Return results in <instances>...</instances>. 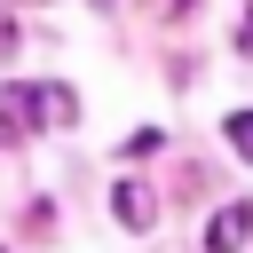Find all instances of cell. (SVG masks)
<instances>
[{
    "mask_svg": "<svg viewBox=\"0 0 253 253\" xmlns=\"http://www.w3.org/2000/svg\"><path fill=\"white\" fill-rule=\"evenodd\" d=\"M221 134H229V150H237V158H253V111H229V126H221Z\"/></svg>",
    "mask_w": 253,
    "mask_h": 253,
    "instance_id": "obj_3",
    "label": "cell"
},
{
    "mask_svg": "<svg viewBox=\"0 0 253 253\" xmlns=\"http://www.w3.org/2000/svg\"><path fill=\"white\" fill-rule=\"evenodd\" d=\"M111 213H119L126 229H150V221H158V206H150L142 182H119V190H111Z\"/></svg>",
    "mask_w": 253,
    "mask_h": 253,
    "instance_id": "obj_2",
    "label": "cell"
},
{
    "mask_svg": "<svg viewBox=\"0 0 253 253\" xmlns=\"http://www.w3.org/2000/svg\"><path fill=\"white\" fill-rule=\"evenodd\" d=\"M95 8H111V0H95Z\"/></svg>",
    "mask_w": 253,
    "mask_h": 253,
    "instance_id": "obj_4",
    "label": "cell"
},
{
    "mask_svg": "<svg viewBox=\"0 0 253 253\" xmlns=\"http://www.w3.org/2000/svg\"><path fill=\"white\" fill-rule=\"evenodd\" d=\"M245 237H253V206H221L213 229H206V253H237Z\"/></svg>",
    "mask_w": 253,
    "mask_h": 253,
    "instance_id": "obj_1",
    "label": "cell"
}]
</instances>
